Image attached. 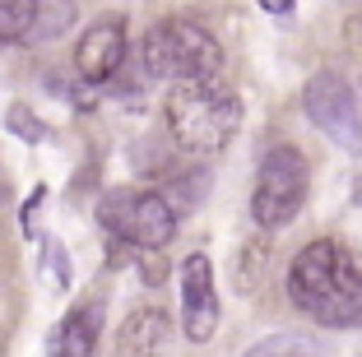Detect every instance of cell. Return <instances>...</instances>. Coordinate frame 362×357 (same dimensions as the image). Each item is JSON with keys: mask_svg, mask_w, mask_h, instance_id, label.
<instances>
[{"mask_svg": "<svg viewBox=\"0 0 362 357\" xmlns=\"http://www.w3.org/2000/svg\"><path fill=\"white\" fill-rule=\"evenodd\" d=\"M75 19H79L75 0H37V5H33V33L28 37L56 42V37H65V33L75 28Z\"/></svg>", "mask_w": 362, "mask_h": 357, "instance_id": "11", "label": "cell"}, {"mask_svg": "<svg viewBox=\"0 0 362 357\" xmlns=\"http://www.w3.org/2000/svg\"><path fill=\"white\" fill-rule=\"evenodd\" d=\"M242 126V98L218 79L204 84H177L168 93V130L191 153H218L233 144Z\"/></svg>", "mask_w": 362, "mask_h": 357, "instance_id": "3", "label": "cell"}, {"mask_svg": "<svg viewBox=\"0 0 362 357\" xmlns=\"http://www.w3.org/2000/svg\"><path fill=\"white\" fill-rule=\"evenodd\" d=\"M98 223H103L121 246H139V251H163L177 232V209L158 190H135L117 186L98 200Z\"/></svg>", "mask_w": 362, "mask_h": 357, "instance_id": "4", "label": "cell"}, {"mask_svg": "<svg viewBox=\"0 0 362 357\" xmlns=\"http://www.w3.org/2000/svg\"><path fill=\"white\" fill-rule=\"evenodd\" d=\"M246 357H316V339L311 334H269Z\"/></svg>", "mask_w": 362, "mask_h": 357, "instance_id": "13", "label": "cell"}, {"mask_svg": "<svg viewBox=\"0 0 362 357\" xmlns=\"http://www.w3.org/2000/svg\"><path fill=\"white\" fill-rule=\"evenodd\" d=\"M139 70L172 84H204L223 70V47L195 19H163L139 37Z\"/></svg>", "mask_w": 362, "mask_h": 357, "instance_id": "2", "label": "cell"}, {"mask_svg": "<svg viewBox=\"0 0 362 357\" xmlns=\"http://www.w3.org/2000/svg\"><path fill=\"white\" fill-rule=\"evenodd\" d=\"M47 269H52V283L56 288L70 283V264H65V255H61V246H56V242H47Z\"/></svg>", "mask_w": 362, "mask_h": 357, "instance_id": "16", "label": "cell"}, {"mask_svg": "<svg viewBox=\"0 0 362 357\" xmlns=\"http://www.w3.org/2000/svg\"><path fill=\"white\" fill-rule=\"evenodd\" d=\"M307 186H311L307 181V158L293 144L269 148L260 172H256V190H251V213H256V223L265 232L288 228V223L302 213V204H307Z\"/></svg>", "mask_w": 362, "mask_h": 357, "instance_id": "5", "label": "cell"}, {"mask_svg": "<svg viewBox=\"0 0 362 357\" xmlns=\"http://www.w3.org/2000/svg\"><path fill=\"white\" fill-rule=\"evenodd\" d=\"M181 325L195 344L218 329V293H214V264L209 255H186L181 260Z\"/></svg>", "mask_w": 362, "mask_h": 357, "instance_id": "7", "label": "cell"}, {"mask_svg": "<svg viewBox=\"0 0 362 357\" xmlns=\"http://www.w3.org/2000/svg\"><path fill=\"white\" fill-rule=\"evenodd\" d=\"M302 107H307L311 126L320 135H330L339 148L362 153V112H358V93L349 88V79L334 70H320L307 79L302 88Z\"/></svg>", "mask_w": 362, "mask_h": 357, "instance_id": "6", "label": "cell"}, {"mask_svg": "<svg viewBox=\"0 0 362 357\" xmlns=\"http://www.w3.org/2000/svg\"><path fill=\"white\" fill-rule=\"evenodd\" d=\"M168 339H172L168 311H158V306H139V311H130L126 320H121L117 353L121 357H158L163 348H168Z\"/></svg>", "mask_w": 362, "mask_h": 357, "instance_id": "9", "label": "cell"}, {"mask_svg": "<svg viewBox=\"0 0 362 357\" xmlns=\"http://www.w3.org/2000/svg\"><path fill=\"white\" fill-rule=\"evenodd\" d=\"M5 121H10V130H14L19 139H28V144H42V139H47V126H42V121H37V116H33L23 103H14Z\"/></svg>", "mask_w": 362, "mask_h": 357, "instance_id": "15", "label": "cell"}, {"mask_svg": "<svg viewBox=\"0 0 362 357\" xmlns=\"http://www.w3.org/2000/svg\"><path fill=\"white\" fill-rule=\"evenodd\" d=\"M265 260H269V242L260 237V242H251V246H246V255H242V274H237V288H242V293H251V288L260 283Z\"/></svg>", "mask_w": 362, "mask_h": 357, "instance_id": "14", "label": "cell"}, {"mask_svg": "<svg viewBox=\"0 0 362 357\" xmlns=\"http://www.w3.org/2000/svg\"><path fill=\"white\" fill-rule=\"evenodd\" d=\"M126 65V19L121 14H107L93 28L79 37L75 47V70L84 84H107L112 74Z\"/></svg>", "mask_w": 362, "mask_h": 357, "instance_id": "8", "label": "cell"}, {"mask_svg": "<svg viewBox=\"0 0 362 357\" xmlns=\"http://www.w3.org/2000/svg\"><path fill=\"white\" fill-rule=\"evenodd\" d=\"M42 195H47V190L37 186V190H33V200H28V209H23V232H28V237H33V218H37V209H42Z\"/></svg>", "mask_w": 362, "mask_h": 357, "instance_id": "17", "label": "cell"}, {"mask_svg": "<svg viewBox=\"0 0 362 357\" xmlns=\"http://www.w3.org/2000/svg\"><path fill=\"white\" fill-rule=\"evenodd\" d=\"M98 334H103V306H75L47 339V357H93Z\"/></svg>", "mask_w": 362, "mask_h": 357, "instance_id": "10", "label": "cell"}, {"mask_svg": "<svg viewBox=\"0 0 362 357\" xmlns=\"http://www.w3.org/2000/svg\"><path fill=\"white\" fill-rule=\"evenodd\" d=\"M288 297L316 325L362 329V264L330 237L298 251L288 269Z\"/></svg>", "mask_w": 362, "mask_h": 357, "instance_id": "1", "label": "cell"}, {"mask_svg": "<svg viewBox=\"0 0 362 357\" xmlns=\"http://www.w3.org/2000/svg\"><path fill=\"white\" fill-rule=\"evenodd\" d=\"M260 5H265L269 14H279V19H284V14H293V5H298V0H260Z\"/></svg>", "mask_w": 362, "mask_h": 357, "instance_id": "18", "label": "cell"}, {"mask_svg": "<svg viewBox=\"0 0 362 357\" xmlns=\"http://www.w3.org/2000/svg\"><path fill=\"white\" fill-rule=\"evenodd\" d=\"M33 5L37 0H0V47L23 42L33 33Z\"/></svg>", "mask_w": 362, "mask_h": 357, "instance_id": "12", "label": "cell"}]
</instances>
